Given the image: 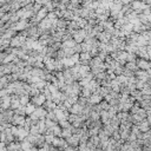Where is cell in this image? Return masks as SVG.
Returning a JSON list of instances; mask_svg holds the SVG:
<instances>
[{
    "label": "cell",
    "instance_id": "4fadbf2b",
    "mask_svg": "<svg viewBox=\"0 0 151 151\" xmlns=\"http://www.w3.org/2000/svg\"><path fill=\"white\" fill-rule=\"evenodd\" d=\"M80 94H81V97H84V98H87V99H88V98H90V96L92 94V92H91L87 87H83V88H81V93H80Z\"/></svg>",
    "mask_w": 151,
    "mask_h": 151
},
{
    "label": "cell",
    "instance_id": "8fae6325",
    "mask_svg": "<svg viewBox=\"0 0 151 151\" xmlns=\"http://www.w3.org/2000/svg\"><path fill=\"white\" fill-rule=\"evenodd\" d=\"M35 109H37L35 105H33V104H31V103L27 104V105H26V114H28V116L32 114V113L35 111Z\"/></svg>",
    "mask_w": 151,
    "mask_h": 151
},
{
    "label": "cell",
    "instance_id": "7402d4cb",
    "mask_svg": "<svg viewBox=\"0 0 151 151\" xmlns=\"http://www.w3.org/2000/svg\"><path fill=\"white\" fill-rule=\"evenodd\" d=\"M0 8H1V5H0Z\"/></svg>",
    "mask_w": 151,
    "mask_h": 151
},
{
    "label": "cell",
    "instance_id": "6da1fadb",
    "mask_svg": "<svg viewBox=\"0 0 151 151\" xmlns=\"http://www.w3.org/2000/svg\"><path fill=\"white\" fill-rule=\"evenodd\" d=\"M86 35H87V33L85 32V29L84 28H80V29H78L77 32L73 33V40L77 44H81V42H84Z\"/></svg>",
    "mask_w": 151,
    "mask_h": 151
},
{
    "label": "cell",
    "instance_id": "52a82bcc",
    "mask_svg": "<svg viewBox=\"0 0 151 151\" xmlns=\"http://www.w3.org/2000/svg\"><path fill=\"white\" fill-rule=\"evenodd\" d=\"M66 142H67V145H68V146H72V147H77V146L80 144L79 136H77V134H72L71 137H68V138L66 139Z\"/></svg>",
    "mask_w": 151,
    "mask_h": 151
},
{
    "label": "cell",
    "instance_id": "277c9868",
    "mask_svg": "<svg viewBox=\"0 0 151 151\" xmlns=\"http://www.w3.org/2000/svg\"><path fill=\"white\" fill-rule=\"evenodd\" d=\"M45 101H46V97H45L44 93H40V94H38V96L32 97V104L35 105V106H37V105H38V106H42Z\"/></svg>",
    "mask_w": 151,
    "mask_h": 151
},
{
    "label": "cell",
    "instance_id": "7c38bea8",
    "mask_svg": "<svg viewBox=\"0 0 151 151\" xmlns=\"http://www.w3.org/2000/svg\"><path fill=\"white\" fill-rule=\"evenodd\" d=\"M14 113L15 114H19V116H25L26 114V106L21 105L20 107H18L17 110H14Z\"/></svg>",
    "mask_w": 151,
    "mask_h": 151
},
{
    "label": "cell",
    "instance_id": "2e32d148",
    "mask_svg": "<svg viewBox=\"0 0 151 151\" xmlns=\"http://www.w3.org/2000/svg\"><path fill=\"white\" fill-rule=\"evenodd\" d=\"M61 129H68V127H71V124H70V122L66 119V120H60L59 122V124H58Z\"/></svg>",
    "mask_w": 151,
    "mask_h": 151
},
{
    "label": "cell",
    "instance_id": "ac0fdd59",
    "mask_svg": "<svg viewBox=\"0 0 151 151\" xmlns=\"http://www.w3.org/2000/svg\"><path fill=\"white\" fill-rule=\"evenodd\" d=\"M6 96H9V93H8L7 88L5 87V88L0 90V98H4V97H6Z\"/></svg>",
    "mask_w": 151,
    "mask_h": 151
},
{
    "label": "cell",
    "instance_id": "ffe728a7",
    "mask_svg": "<svg viewBox=\"0 0 151 151\" xmlns=\"http://www.w3.org/2000/svg\"><path fill=\"white\" fill-rule=\"evenodd\" d=\"M4 76H5V74H4V72H2V71H1V70H0V79H1V78H2V77H4Z\"/></svg>",
    "mask_w": 151,
    "mask_h": 151
},
{
    "label": "cell",
    "instance_id": "9a60e30c",
    "mask_svg": "<svg viewBox=\"0 0 151 151\" xmlns=\"http://www.w3.org/2000/svg\"><path fill=\"white\" fill-rule=\"evenodd\" d=\"M45 125H46V129H52V127H54L55 125H57V123L55 122H53V120H51V119H45Z\"/></svg>",
    "mask_w": 151,
    "mask_h": 151
},
{
    "label": "cell",
    "instance_id": "30bf717a",
    "mask_svg": "<svg viewBox=\"0 0 151 151\" xmlns=\"http://www.w3.org/2000/svg\"><path fill=\"white\" fill-rule=\"evenodd\" d=\"M47 13H48V12H47V11H46V8L42 6V8H41V9H40V11L37 13V14H35V17H37V18H38V19L41 21L42 19H45V18L47 17Z\"/></svg>",
    "mask_w": 151,
    "mask_h": 151
},
{
    "label": "cell",
    "instance_id": "9c48e42d",
    "mask_svg": "<svg viewBox=\"0 0 151 151\" xmlns=\"http://www.w3.org/2000/svg\"><path fill=\"white\" fill-rule=\"evenodd\" d=\"M125 68H127V70H130V71H132V72H137L139 68H138V66H137V64H136V61H129V63H126L125 64V66H124Z\"/></svg>",
    "mask_w": 151,
    "mask_h": 151
},
{
    "label": "cell",
    "instance_id": "5bb4252c",
    "mask_svg": "<svg viewBox=\"0 0 151 151\" xmlns=\"http://www.w3.org/2000/svg\"><path fill=\"white\" fill-rule=\"evenodd\" d=\"M20 104H21V105H24V106H26L27 104H29V96H28V94H26V96L20 97Z\"/></svg>",
    "mask_w": 151,
    "mask_h": 151
},
{
    "label": "cell",
    "instance_id": "44dd1931",
    "mask_svg": "<svg viewBox=\"0 0 151 151\" xmlns=\"http://www.w3.org/2000/svg\"><path fill=\"white\" fill-rule=\"evenodd\" d=\"M96 151H105L104 149H101V147H97V150Z\"/></svg>",
    "mask_w": 151,
    "mask_h": 151
},
{
    "label": "cell",
    "instance_id": "5b68a950",
    "mask_svg": "<svg viewBox=\"0 0 151 151\" xmlns=\"http://www.w3.org/2000/svg\"><path fill=\"white\" fill-rule=\"evenodd\" d=\"M103 99H104V98L100 96L99 92H93V93L90 96V98H88V103L92 104V105H97V104H99Z\"/></svg>",
    "mask_w": 151,
    "mask_h": 151
},
{
    "label": "cell",
    "instance_id": "7a4b0ae2",
    "mask_svg": "<svg viewBox=\"0 0 151 151\" xmlns=\"http://www.w3.org/2000/svg\"><path fill=\"white\" fill-rule=\"evenodd\" d=\"M52 145H53L54 147H57V149H66V147L68 146L66 139H64V138H61V137H54Z\"/></svg>",
    "mask_w": 151,
    "mask_h": 151
},
{
    "label": "cell",
    "instance_id": "d6986e66",
    "mask_svg": "<svg viewBox=\"0 0 151 151\" xmlns=\"http://www.w3.org/2000/svg\"><path fill=\"white\" fill-rule=\"evenodd\" d=\"M4 119V116H2V111H0V122H2Z\"/></svg>",
    "mask_w": 151,
    "mask_h": 151
},
{
    "label": "cell",
    "instance_id": "ba28073f",
    "mask_svg": "<svg viewBox=\"0 0 151 151\" xmlns=\"http://www.w3.org/2000/svg\"><path fill=\"white\" fill-rule=\"evenodd\" d=\"M83 110H84V107L80 106L79 104H73V105L71 106V109H70V112L73 113V114H78V116H80L81 112H83Z\"/></svg>",
    "mask_w": 151,
    "mask_h": 151
},
{
    "label": "cell",
    "instance_id": "3957f363",
    "mask_svg": "<svg viewBox=\"0 0 151 151\" xmlns=\"http://www.w3.org/2000/svg\"><path fill=\"white\" fill-rule=\"evenodd\" d=\"M136 64H137V66H138L139 70L147 71V70L150 68V60H145V59H142V58H137Z\"/></svg>",
    "mask_w": 151,
    "mask_h": 151
},
{
    "label": "cell",
    "instance_id": "e0dca14e",
    "mask_svg": "<svg viewBox=\"0 0 151 151\" xmlns=\"http://www.w3.org/2000/svg\"><path fill=\"white\" fill-rule=\"evenodd\" d=\"M54 137H55L54 134H45V143H47V144H52Z\"/></svg>",
    "mask_w": 151,
    "mask_h": 151
},
{
    "label": "cell",
    "instance_id": "8992f818",
    "mask_svg": "<svg viewBox=\"0 0 151 151\" xmlns=\"http://www.w3.org/2000/svg\"><path fill=\"white\" fill-rule=\"evenodd\" d=\"M25 120H26V118L24 116H19V114H15L14 113V116H13V118H12L11 122H12V124L14 126H24Z\"/></svg>",
    "mask_w": 151,
    "mask_h": 151
}]
</instances>
